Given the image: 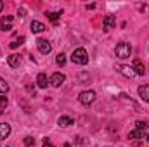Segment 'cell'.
Segmentation results:
<instances>
[{
  "label": "cell",
  "mask_w": 149,
  "mask_h": 147,
  "mask_svg": "<svg viewBox=\"0 0 149 147\" xmlns=\"http://www.w3.org/2000/svg\"><path fill=\"white\" fill-rule=\"evenodd\" d=\"M10 135V125L9 123H0V139H7Z\"/></svg>",
  "instance_id": "obj_14"
},
{
  "label": "cell",
  "mask_w": 149,
  "mask_h": 147,
  "mask_svg": "<svg viewBox=\"0 0 149 147\" xmlns=\"http://www.w3.org/2000/svg\"><path fill=\"white\" fill-rule=\"evenodd\" d=\"M12 21H14L12 16H5V17L2 19V23H0V26H2L0 30H2V31H10V30H12Z\"/></svg>",
  "instance_id": "obj_10"
},
{
  "label": "cell",
  "mask_w": 149,
  "mask_h": 147,
  "mask_svg": "<svg viewBox=\"0 0 149 147\" xmlns=\"http://www.w3.org/2000/svg\"><path fill=\"white\" fill-rule=\"evenodd\" d=\"M24 146L26 147L35 146V139H33V137H24Z\"/></svg>",
  "instance_id": "obj_24"
},
{
  "label": "cell",
  "mask_w": 149,
  "mask_h": 147,
  "mask_svg": "<svg viewBox=\"0 0 149 147\" xmlns=\"http://www.w3.org/2000/svg\"><path fill=\"white\" fill-rule=\"evenodd\" d=\"M71 61H73L74 64H80V66H85V64H88V52H87L83 47H80V49H74L73 54H71Z\"/></svg>",
  "instance_id": "obj_1"
},
{
  "label": "cell",
  "mask_w": 149,
  "mask_h": 147,
  "mask_svg": "<svg viewBox=\"0 0 149 147\" xmlns=\"http://www.w3.org/2000/svg\"><path fill=\"white\" fill-rule=\"evenodd\" d=\"M30 30H31V33H43V31L47 30V26H45L43 23H40V21H31Z\"/></svg>",
  "instance_id": "obj_8"
},
{
  "label": "cell",
  "mask_w": 149,
  "mask_h": 147,
  "mask_svg": "<svg viewBox=\"0 0 149 147\" xmlns=\"http://www.w3.org/2000/svg\"><path fill=\"white\" fill-rule=\"evenodd\" d=\"M135 125H137V128H139V130H144V132H148V128H149L146 121H137Z\"/></svg>",
  "instance_id": "obj_23"
},
{
  "label": "cell",
  "mask_w": 149,
  "mask_h": 147,
  "mask_svg": "<svg viewBox=\"0 0 149 147\" xmlns=\"http://www.w3.org/2000/svg\"><path fill=\"white\" fill-rule=\"evenodd\" d=\"M137 92H139V97H141L144 102H149V85H141V87L137 88Z\"/></svg>",
  "instance_id": "obj_11"
},
{
  "label": "cell",
  "mask_w": 149,
  "mask_h": 147,
  "mask_svg": "<svg viewBox=\"0 0 149 147\" xmlns=\"http://www.w3.org/2000/svg\"><path fill=\"white\" fill-rule=\"evenodd\" d=\"M74 121H73V118L71 116H61L59 119H57V125L59 126H71Z\"/></svg>",
  "instance_id": "obj_15"
},
{
  "label": "cell",
  "mask_w": 149,
  "mask_h": 147,
  "mask_svg": "<svg viewBox=\"0 0 149 147\" xmlns=\"http://www.w3.org/2000/svg\"><path fill=\"white\" fill-rule=\"evenodd\" d=\"M23 43H24V37H19L17 40L10 42V43H9V47H10V49H17V47H19V45H23Z\"/></svg>",
  "instance_id": "obj_18"
},
{
  "label": "cell",
  "mask_w": 149,
  "mask_h": 147,
  "mask_svg": "<svg viewBox=\"0 0 149 147\" xmlns=\"http://www.w3.org/2000/svg\"><path fill=\"white\" fill-rule=\"evenodd\" d=\"M2 9H3V2L0 0V12H2Z\"/></svg>",
  "instance_id": "obj_26"
},
{
  "label": "cell",
  "mask_w": 149,
  "mask_h": 147,
  "mask_svg": "<svg viewBox=\"0 0 149 147\" xmlns=\"http://www.w3.org/2000/svg\"><path fill=\"white\" fill-rule=\"evenodd\" d=\"M114 24H116V17H114L113 14H108V16L104 17V21H102V28L108 31V30H111Z\"/></svg>",
  "instance_id": "obj_9"
},
{
  "label": "cell",
  "mask_w": 149,
  "mask_h": 147,
  "mask_svg": "<svg viewBox=\"0 0 149 147\" xmlns=\"http://www.w3.org/2000/svg\"><path fill=\"white\" fill-rule=\"evenodd\" d=\"M7 104H9V99H7L5 95H0V114H2L3 111H5Z\"/></svg>",
  "instance_id": "obj_19"
},
{
  "label": "cell",
  "mask_w": 149,
  "mask_h": 147,
  "mask_svg": "<svg viewBox=\"0 0 149 147\" xmlns=\"http://www.w3.org/2000/svg\"><path fill=\"white\" fill-rule=\"evenodd\" d=\"M47 85H49V78H47V74L40 73L37 76V87H40V88H47Z\"/></svg>",
  "instance_id": "obj_13"
},
{
  "label": "cell",
  "mask_w": 149,
  "mask_h": 147,
  "mask_svg": "<svg viewBox=\"0 0 149 147\" xmlns=\"http://www.w3.org/2000/svg\"><path fill=\"white\" fill-rule=\"evenodd\" d=\"M37 47H38V52H40V54H43V55L50 54V50H52L50 42H49V40H45V38H38V40H37Z\"/></svg>",
  "instance_id": "obj_4"
},
{
  "label": "cell",
  "mask_w": 149,
  "mask_h": 147,
  "mask_svg": "<svg viewBox=\"0 0 149 147\" xmlns=\"http://www.w3.org/2000/svg\"><path fill=\"white\" fill-rule=\"evenodd\" d=\"M43 147H54V144H52L49 139H45V140H43Z\"/></svg>",
  "instance_id": "obj_25"
},
{
  "label": "cell",
  "mask_w": 149,
  "mask_h": 147,
  "mask_svg": "<svg viewBox=\"0 0 149 147\" xmlns=\"http://www.w3.org/2000/svg\"><path fill=\"white\" fill-rule=\"evenodd\" d=\"M146 140H148V142H149V132H148V133H146Z\"/></svg>",
  "instance_id": "obj_27"
},
{
  "label": "cell",
  "mask_w": 149,
  "mask_h": 147,
  "mask_svg": "<svg viewBox=\"0 0 149 147\" xmlns=\"http://www.w3.org/2000/svg\"><path fill=\"white\" fill-rule=\"evenodd\" d=\"M56 62H57V66L63 68V66L66 64V55H64V54H59V55L56 57Z\"/></svg>",
  "instance_id": "obj_21"
},
{
  "label": "cell",
  "mask_w": 149,
  "mask_h": 147,
  "mask_svg": "<svg viewBox=\"0 0 149 147\" xmlns=\"http://www.w3.org/2000/svg\"><path fill=\"white\" fill-rule=\"evenodd\" d=\"M132 69H134V73L139 74V76H144V74H146V68H144V64H142L141 59H135V61H134Z\"/></svg>",
  "instance_id": "obj_7"
},
{
  "label": "cell",
  "mask_w": 149,
  "mask_h": 147,
  "mask_svg": "<svg viewBox=\"0 0 149 147\" xmlns=\"http://www.w3.org/2000/svg\"><path fill=\"white\" fill-rule=\"evenodd\" d=\"M116 71H118L120 74H123V76H127V78H132V76H135V73H134V69H132V66L118 64V66H116Z\"/></svg>",
  "instance_id": "obj_6"
},
{
  "label": "cell",
  "mask_w": 149,
  "mask_h": 147,
  "mask_svg": "<svg viewBox=\"0 0 149 147\" xmlns=\"http://www.w3.org/2000/svg\"><path fill=\"white\" fill-rule=\"evenodd\" d=\"M7 92H9V83H7L3 78H0V94H2V95H5Z\"/></svg>",
  "instance_id": "obj_17"
},
{
  "label": "cell",
  "mask_w": 149,
  "mask_h": 147,
  "mask_svg": "<svg viewBox=\"0 0 149 147\" xmlns=\"http://www.w3.org/2000/svg\"><path fill=\"white\" fill-rule=\"evenodd\" d=\"M78 101H80V104H83V106H90V104L95 101V92H94V90H83V92L78 95Z\"/></svg>",
  "instance_id": "obj_3"
},
{
  "label": "cell",
  "mask_w": 149,
  "mask_h": 147,
  "mask_svg": "<svg viewBox=\"0 0 149 147\" xmlns=\"http://www.w3.org/2000/svg\"><path fill=\"white\" fill-rule=\"evenodd\" d=\"M128 139H146V132H144V130L135 128L134 132H130V133H128Z\"/></svg>",
  "instance_id": "obj_16"
},
{
  "label": "cell",
  "mask_w": 149,
  "mask_h": 147,
  "mask_svg": "<svg viewBox=\"0 0 149 147\" xmlns=\"http://www.w3.org/2000/svg\"><path fill=\"white\" fill-rule=\"evenodd\" d=\"M114 54H116V57H120V59H128V57L132 55V47H130V43L120 42V43L116 45V49H114Z\"/></svg>",
  "instance_id": "obj_2"
},
{
  "label": "cell",
  "mask_w": 149,
  "mask_h": 147,
  "mask_svg": "<svg viewBox=\"0 0 149 147\" xmlns=\"http://www.w3.org/2000/svg\"><path fill=\"white\" fill-rule=\"evenodd\" d=\"M26 92H28L31 97H35V95H37V88H35V85H31V83H26Z\"/></svg>",
  "instance_id": "obj_22"
},
{
  "label": "cell",
  "mask_w": 149,
  "mask_h": 147,
  "mask_svg": "<svg viewBox=\"0 0 149 147\" xmlns=\"http://www.w3.org/2000/svg\"><path fill=\"white\" fill-rule=\"evenodd\" d=\"M7 62H9L10 68H17V66L21 64V57H19L17 54H10V55L7 57Z\"/></svg>",
  "instance_id": "obj_12"
},
{
  "label": "cell",
  "mask_w": 149,
  "mask_h": 147,
  "mask_svg": "<svg viewBox=\"0 0 149 147\" xmlns=\"http://www.w3.org/2000/svg\"><path fill=\"white\" fill-rule=\"evenodd\" d=\"M64 81H66V76H64L63 73H54L50 78H49V83H50L52 87H61Z\"/></svg>",
  "instance_id": "obj_5"
},
{
  "label": "cell",
  "mask_w": 149,
  "mask_h": 147,
  "mask_svg": "<svg viewBox=\"0 0 149 147\" xmlns=\"http://www.w3.org/2000/svg\"><path fill=\"white\" fill-rule=\"evenodd\" d=\"M61 14H63V12H47L45 16H47V17H49V19H50L52 23H56V21H57V19L61 17Z\"/></svg>",
  "instance_id": "obj_20"
}]
</instances>
